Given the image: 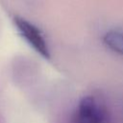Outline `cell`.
<instances>
[{"label": "cell", "mask_w": 123, "mask_h": 123, "mask_svg": "<svg viewBox=\"0 0 123 123\" xmlns=\"http://www.w3.org/2000/svg\"><path fill=\"white\" fill-rule=\"evenodd\" d=\"M109 115L105 105L96 97H83L76 109L72 123H108Z\"/></svg>", "instance_id": "6da1fadb"}, {"label": "cell", "mask_w": 123, "mask_h": 123, "mask_svg": "<svg viewBox=\"0 0 123 123\" xmlns=\"http://www.w3.org/2000/svg\"><path fill=\"white\" fill-rule=\"evenodd\" d=\"M13 23L21 37L42 58L50 59V51L48 44L41 31L30 21L22 17H14Z\"/></svg>", "instance_id": "7a4b0ae2"}, {"label": "cell", "mask_w": 123, "mask_h": 123, "mask_svg": "<svg viewBox=\"0 0 123 123\" xmlns=\"http://www.w3.org/2000/svg\"><path fill=\"white\" fill-rule=\"evenodd\" d=\"M103 43L112 52L123 56V32L110 30L103 37Z\"/></svg>", "instance_id": "3957f363"}]
</instances>
